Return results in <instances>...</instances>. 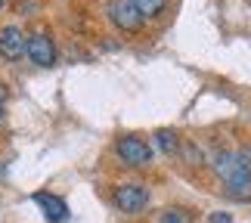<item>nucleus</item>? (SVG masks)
Here are the masks:
<instances>
[{"mask_svg": "<svg viewBox=\"0 0 251 223\" xmlns=\"http://www.w3.org/2000/svg\"><path fill=\"white\" fill-rule=\"evenodd\" d=\"M211 168H214V173L233 198H251V168L236 152H214Z\"/></svg>", "mask_w": 251, "mask_h": 223, "instance_id": "obj_1", "label": "nucleus"}, {"mask_svg": "<svg viewBox=\"0 0 251 223\" xmlns=\"http://www.w3.org/2000/svg\"><path fill=\"white\" fill-rule=\"evenodd\" d=\"M112 201L121 214H140V211L149 205V189L143 186V183H121V186L115 189Z\"/></svg>", "mask_w": 251, "mask_h": 223, "instance_id": "obj_2", "label": "nucleus"}, {"mask_svg": "<svg viewBox=\"0 0 251 223\" xmlns=\"http://www.w3.org/2000/svg\"><path fill=\"white\" fill-rule=\"evenodd\" d=\"M115 152H118V158L124 164H130V168H146V164L152 161L149 143L140 140V137H121L118 143H115Z\"/></svg>", "mask_w": 251, "mask_h": 223, "instance_id": "obj_3", "label": "nucleus"}, {"mask_svg": "<svg viewBox=\"0 0 251 223\" xmlns=\"http://www.w3.org/2000/svg\"><path fill=\"white\" fill-rule=\"evenodd\" d=\"M25 56L34 65H41V69H50V65L56 62V47L50 41V34H44V31L28 34L25 37Z\"/></svg>", "mask_w": 251, "mask_h": 223, "instance_id": "obj_4", "label": "nucleus"}, {"mask_svg": "<svg viewBox=\"0 0 251 223\" xmlns=\"http://www.w3.org/2000/svg\"><path fill=\"white\" fill-rule=\"evenodd\" d=\"M109 19L121 28V31H137L143 25V16L133 9L130 0H112L109 3Z\"/></svg>", "mask_w": 251, "mask_h": 223, "instance_id": "obj_5", "label": "nucleus"}, {"mask_svg": "<svg viewBox=\"0 0 251 223\" xmlns=\"http://www.w3.org/2000/svg\"><path fill=\"white\" fill-rule=\"evenodd\" d=\"M0 56L9 62H16L19 56H25V34L16 25H3L0 28Z\"/></svg>", "mask_w": 251, "mask_h": 223, "instance_id": "obj_6", "label": "nucleus"}, {"mask_svg": "<svg viewBox=\"0 0 251 223\" xmlns=\"http://www.w3.org/2000/svg\"><path fill=\"white\" fill-rule=\"evenodd\" d=\"M31 198H34V205L44 208V217L50 220V223H62L65 217H69V208H65V201L56 198V196H50V192H34Z\"/></svg>", "mask_w": 251, "mask_h": 223, "instance_id": "obj_7", "label": "nucleus"}, {"mask_svg": "<svg viewBox=\"0 0 251 223\" xmlns=\"http://www.w3.org/2000/svg\"><path fill=\"white\" fill-rule=\"evenodd\" d=\"M133 3V9L146 19V16H158L161 9H165V0H130Z\"/></svg>", "mask_w": 251, "mask_h": 223, "instance_id": "obj_8", "label": "nucleus"}, {"mask_svg": "<svg viewBox=\"0 0 251 223\" xmlns=\"http://www.w3.org/2000/svg\"><path fill=\"white\" fill-rule=\"evenodd\" d=\"M155 143H158V149L168 152V155L180 149V140H177V133H174V130H158L155 133Z\"/></svg>", "mask_w": 251, "mask_h": 223, "instance_id": "obj_9", "label": "nucleus"}, {"mask_svg": "<svg viewBox=\"0 0 251 223\" xmlns=\"http://www.w3.org/2000/svg\"><path fill=\"white\" fill-rule=\"evenodd\" d=\"M158 223H189V214L183 208H165L158 214Z\"/></svg>", "mask_w": 251, "mask_h": 223, "instance_id": "obj_10", "label": "nucleus"}, {"mask_svg": "<svg viewBox=\"0 0 251 223\" xmlns=\"http://www.w3.org/2000/svg\"><path fill=\"white\" fill-rule=\"evenodd\" d=\"M180 155L189 164H201V149L196 146V143H180Z\"/></svg>", "mask_w": 251, "mask_h": 223, "instance_id": "obj_11", "label": "nucleus"}, {"mask_svg": "<svg viewBox=\"0 0 251 223\" xmlns=\"http://www.w3.org/2000/svg\"><path fill=\"white\" fill-rule=\"evenodd\" d=\"M211 223H229V214H211Z\"/></svg>", "mask_w": 251, "mask_h": 223, "instance_id": "obj_12", "label": "nucleus"}, {"mask_svg": "<svg viewBox=\"0 0 251 223\" xmlns=\"http://www.w3.org/2000/svg\"><path fill=\"white\" fill-rule=\"evenodd\" d=\"M6 99V90H3V84H0V102H3Z\"/></svg>", "mask_w": 251, "mask_h": 223, "instance_id": "obj_13", "label": "nucleus"}, {"mask_svg": "<svg viewBox=\"0 0 251 223\" xmlns=\"http://www.w3.org/2000/svg\"><path fill=\"white\" fill-rule=\"evenodd\" d=\"M0 118H3V102H0Z\"/></svg>", "mask_w": 251, "mask_h": 223, "instance_id": "obj_14", "label": "nucleus"}, {"mask_svg": "<svg viewBox=\"0 0 251 223\" xmlns=\"http://www.w3.org/2000/svg\"><path fill=\"white\" fill-rule=\"evenodd\" d=\"M0 6H3V0H0Z\"/></svg>", "mask_w": 251, "mask_h": 223, "instance_id": "obj_15", "label": "nucleus"}]
</instances>
